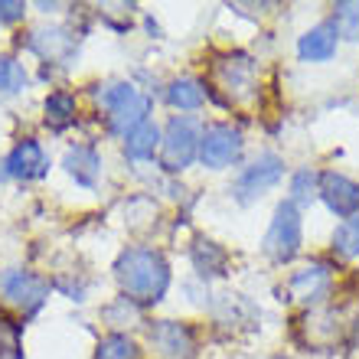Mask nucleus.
<instances>
[{"instance_id": "1", "label": "nucleus", "mask_w": 359, "mask_h": 359, "mask_svg": "<svg viewBox=\"0 0 359 359\" xmlns=\"http://www.w3.org/2000/svg\"><path fill=\"white\" fill-rule=\"evenodd\" d=\"M114 278L128 301L137 304H157L170 287V268L154 248H128L114 265Z\"/></svg>"}, {"instance_id": "2", "label": "nucleus", "mask_w": 359, "mask_h": 359, "mask_svg": "<svg viewBox=\"0 0 359 359\" xmlns=\"http://www.w3.org/2000/svg\"><path fill=\"white\" fill-rule=\"evenodd\" d=\"M102 102H104V108H108V124H111V131L124 134V137H128L134 128H141V124L147 121V111H151L147 95H141L134 86H124V82L104 88Z\"/></svg>"}, {"instance_id": "3", "label": "nucleus", "mask_w": 359, "mask_h": 359, "mask_svg": "<svg viewBox=\"0 0 359 359\" xmlns=\"http://www.w3.org/2000/svg\"><path fill=\"white\" fill-rule=\"evenodd\" d=\"M262 248H265V255L271 258V262H278V265L291 262V258L301 252V212H297V206H294L291 199L274 209V219L265 232Z\"/></svg>"}, {"instance_id": "4", "label": "nucleus", "mask_w": 359, "mask_h": 359, "mask_svg": "<svg viewBox=\"0 0 359 359\" xmlns=\"http://www.w3.org/2000/svg\"><path fill=\"white\" fill-rule=\"evenodd\" d=\"M199 151V134L193 118H173L161 137V163L167 170H187Z\"/></svg>"}, {"instance_id": "5", "label": "nucleus", "mask_w": 359, "mask_h": 359, "mask_svg": "<svg viewBox=\"0 0 359 359\" xmlns=\"http://www.w3.org/2000/svg\"><path fill=\"white\" fill-rule=\"evenodd\" d=\"M242 154V134L229 124H209L203 137H199V161L206 163L209 170H222L232 161H238Z\"/></svg>"}, {"instance_id": "6", "label": "nucleus", "mask_w": 359, "mask_h": 359, "mask_svg": "<svg viewBox=\"0 0 359 359\" xmlns=\"http://www.w3.org/2000/svg\"><path fill=\"white\" fill-rule=\"evenodd\" d=\"M284 177V161L278 157V154H262L252 167H245V170L238 173L236 180V199L238 203H255L265 189H271L278 180Z\"/></svg>"}, {"instance_id": "7", "label": "nucleus", "mask_w": 359, "mask_h": 359, "mask_svg": "<svg viewBox=\"0 0 359 359\" xmlns=\"http://www.w3.org/2000/svg\"><path fill=\"white\" fill-rule=\"evenodd\" d=\"M320 199L333 216L353 219L359 212V183L343 173H320Z\"/></svg>"}, {"instance_id": "8", "label": "nucleus", "mask_w": 359, "mask_h": 359, "mask_svg": "<svg viewBox=\"0 0 359 359\" xmlns=\"http://www.w3.org/2000/svg\"><path fill=\"white\" fill-rule=\"evenodd\" d=\"M0 291L10 304H17L23 311H36L39 304L46 301V281L29 271H7L0 274Z\"/></svg>"}, {"instance_id": "9", "label": "nucleus", "mask_w": 359, "mask_h": 359, "mask_svg": "<svg viewBox=\"0 0 359 359\" xmlns=\"http://www.w3.org/2000/svg\"><path fill=\"white\" fill-rule=\"evenodd\" d=\"M337 46H340V33L333 27V20H327V23H317L313 29L304 33L297 43V53L304 62H327V59H333Z\"/></svg>"}, {"instance_id": "10", "label": "nucleus", "mask_w": 359, "mask_h": 359, "mask_svg": "<svg viewBox=\"0 0 359 359\" xmlns=\"http://www.w3.org/2000/svg\"><path fill=\"white\" fill-rule=\"evenodd\" d=\"M4 167H7L10 177H17V180H39L49 170V157L43 154V147L36 141H23L10 151Z\"/></svg>"}, {"instance_id": "11", "label": "nucleus", "mask_w": 359, "mask_h": 359, "mask_svg": "<svg viewBox=\"0 0 359 359\" xmlns=\"http://www.w3.org/2000/svg\"><path fill=\"white\" fill-rule=\"evenodd\" d=\"M330 291V271L323 265H307L301 271H294V278L287 281V294L291 301H304V304H313V301H323Z\"/></svg>"}, {"instance_id": "12", "label": "nucleus", "mask_w": 359, "mask_h": 359, "mask_svg": "<svg viewBox=\"0 0 359 359\" xmlns=\"http://www.w3.org/2000/svg\"><path fill=\"white\" fill-rule=\"evenodd\" d=\"M151 340L157 350H163L167 356H189L193 353V333L187 327H180L173 320H161L151 327Z\"/></svg>"}, {"instance_id": "13", "label": "nucleus", "mask_w": 359, "mask_h": 359, "mask_svg": "<svg viewBox=\"0 0 359 359\" xmlns=\"http://www.w3.org/2000/svg\"><path fill=\"white\" fill-rule=\"evenodd\" d=\"M219 79H222V86H226L229 92H232V102H238V98L252 95V88H255L252 62H248L245 56H232V59H226V62L219 66Z\"/></svg>"}, {"instance_id": "14", "label": "nucleus", "mask_w": 359, "mask_h": 359, "mask_svg": "<svg viewBox=\"0 0 359 359\" xmlns=\"http://www.w3.org/2000/svg\"><path fill=\"white\" fill-rule=\"evenodd\" d=\"M66 173L76 177V183H82V187H95V180L102 173V161L92 147H72L66 154Z\"/></svg>"}, {"instance_id": "15", "label": "nucleus", "mask_w": 359, "mask_h": 359, "mask_svg": "<svg viewBox=\"0 0 359 359\" xmlns=\"http://www.w3.org/2000/svg\"><path fill=\"white\" fill-rule=\"evenodd\" d=\"M157 147H161V128L151 121H144L141 128H134V131L128 134V141H124V151H128L131 161H147V157H154Z\"/></svg>"}, {"instance_id": "16", "label": "nucleus", "mask_w": 359, "mask_h": 359, "mask_svg": "<svg viewBox=\"0 0 359 359\" xmlns=\"http://www.w3.org/2000/svg\"><path fill=\"white\" fill-rule=\"evenodd\" d=\"M167 102L180 111H196L199 104L206 102V92L199 86L196 79H177L170 88H167Z\"/></svg>"}, {"instance_id": "17", "label": "nucleus", "mask_w": 359, "mask_h": 359, "mask_svg": "<svg viewBox=\"0 0 359 359\" xmlns=\"http://www.w3.org/2000/svg\"><path fill=\"white\" fill-rule=\"evenodd\" d=\"M29 46L36 49L39 56L59 59L62 53H69L72 39H69L66 33H62V29H36V33H33V39H29Z\"/></svg>"}, {"instance_id": "18", "label": "nucleus", "mask_w": 359, "mask_h": 359, "mask_svg": "<svg viewBox=\"0 0 359 359\" xmlns=\"http://www.w3.org/2000/svg\"><path fill=\"white\" fill-rule=\"evenodd\" d=\"M23 327L13 317L0 313V359H23Z\"/></svg>"}, {"instance_id": "19", "label": "nucleus", "mask_w": 359, "mask_h": 359, "mask_svg": "<svg viewBox=\"0 0 359 359\" xmlns=\"http://www.w3.org/2000/svg\"><path fill=\"white\" fill-rule=\"evenodd\" d=\"M333 27L343 39L350 43H359V4L356 0H343L333 7Z\"/></svg>"}, {"instance_id": "20", "label": "nucleus", "mask_w": 359, "mask_h": 359, "mask_svg": "<svg viewBox=\"0 0 359 359\" xmlns=\"http://www.w3.org/2000/svg\"><path fill=\"white\" fill-rule=\"evenodd\" d=\"M333 252L343 258L359 255V212L353 219H343V226H337V232H333Z\"/></svg>"}, {"instance_id": "21", "label": "nucleus", "mask_w": 359, "mask_h": 359, "mask_svg": "<svg viewBox=\"0 0 359 359\" xmlns=\"http://www.w3.org/2000/svg\"><path fill=\"white\" fill-rule=\"evenodd\" d=\"M95 359H141V350H137V343L121 337V333H111V337H104L98 343V353Z\"/></svg>"}, {"instance_id": "22", "label": "nucleus", "mask_w": 359, "mask_h": 359, "mask_svg": "<svg viewBox=\"0 0 359 359\" xmlns=\"http://www.w3.org/2000/svg\"><path fill=\"white\" fill-rule=\"evenodd\" d=\"M317 196H320V177L311 170L294 173V180H291V203L294 206H297V203H301V206H311Z\"/></svg>"}, {"instance_id": "23", "label": "nucleus", "mask_w": 359, "mask_h": 359, "mask_svg": "<svg viewBox=\"0 0 359 359\" xmlns=\"http://www.w3.org/2000/svg\"><path fill=\"white\" fill-rule=\"evenodd\" d=\"M72 114H76V98L66 92H53L46 98V121L53 128H66L72 121Z\"/></svg>"}, {"instance_id": "24", "label": "nucleus", "mask_w": 359, "mask_h": 359, "mask_svg": "<svg viewBox=\"0 0 359 359\" xmlns=\"http://www.w3.org/2000/svg\"><path fill=\"white\" fill-rule=\"evenodd\" d=\"M23 86H27V72H23V66L20 62H13V59H0V92H23Z\"/></svg>"}, {"instance_id": "25", "label": "nucleus", "mask_w": 359, "mask_h": 359, "mask_svg": "<svg viewBox=\"0 0 359 359\" xmlns=\"http://www.w3.org/2000/svg\"><path fill=\"white\" fill-rule=\"evenodd\" d=\"M23 4L20 0H0V20H7V23H13V20L23 17Z\"/></svg>"}]
</instances>
